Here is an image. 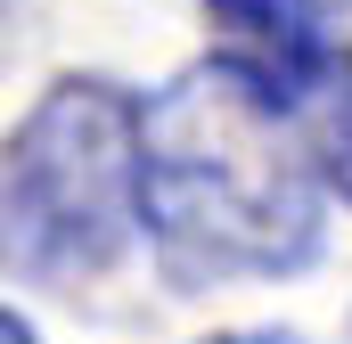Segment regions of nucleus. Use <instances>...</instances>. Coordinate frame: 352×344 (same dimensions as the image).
I'll return each instance as SVG.
<instances>
[{"instance_id": "obj_1", "label": "nucleus", "mask_w": 352, "mask_h": 344, "mask_svg": "<svg viewBox=\"0 0 352 344\" xmlns=\"http://www.w3.org/2000/svg\"><path fill=\"white\" fill-rule=\"evenodd\" d=\"M140 230L180 287L311 270L320 172L246 66L197 58L140 107Z\"/></svg>"}, {"instance_id": "obj_2", "label": "nucleus", "mask_w": 352, "mask_h": 344, "mask_svg": "<svg viewBox=\"0 0 352 344\" xmlns=\"http://www.w3.org/2000/svg\"><path fill=\"white\" fill-rule=\"evenodd\" d=\"M140 230V98L58 74L0 140V270L50 295L107 279Z\"/></svg>"}, {"instance_id": "obj_3", "label": "nucleus", "mask_w": 352, "mask_h": 344, "mask_svg": "<svg viewBox=\"0 0 352 344\" xmlns=\"http://www.w3.org/2000/svg\"><path fill=\"white\" fill-rule=\"evenodd\" d=\"M205 17L230 33V66H246L254 83L295 107L328 74V41H320V0H205Z\"/></svg>"}, {"instance_id": "obj_4", "label": "nucleus", "mask_w": 352, "mask_h": 344, "mask_svg": "<svg viewBox=\"0 0 352 344\" xmlns=\"http://www.w3.org/2000/svg\"><path fill=\"white\" fill-rule=\"evenodd\" d=\"M311 172L352 205V58L320 74V123H311Z\"/></svg>"}, {"instance_id": "obj_5", "label": "nucleus", "mask_w": 352, "mask_h": 344, "mask_svg": "<svg viewBox=\"0 0 352 344\" xmlns=\"http://www.w3.org/2000/svg\"><path fill=\"white\" fill-rule=\"evenodd\" d=\"M205 344H303L295 328H230V336H205Z\"/></svg>"}, {"instance_id": "obj_6", "label": "nucleus", "mask_w": 352, "mask_h": 344, "mask_svg": "<svg viewBox=\"0 0 352 344\" xmlns=\"http://www.w3.org/2000/svg\"><path fill=\"white\" fill-rule=\"evenodd\" d=\"M0 344H41V336H33V328H25V320H16V312L0 303Z\"/></svg>"}]
</instances>
